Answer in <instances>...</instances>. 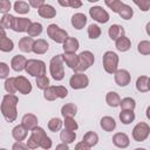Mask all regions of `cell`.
<instances>
[{"label": "cell", "mask_w": 150, "mask_h": 150, "mask_svg": "<svg viewBox=\"0 0 150 150\" xmlns=\"http://www.w3.org/2000/svg\"><path fill=\"white\" fill-rule=\"evenodd\" d=\"M114 79L117 86L120 87H125L130 83L131 81V75L127 69H118L114 73Z\"/></svg>", "instance_id": "obj_12"}, {"label": "cell", "mask_w": 150, "mask_h": 150, "mask_svg": "<svg viewBox=\"0 0 150 150\" xmlns=\"http://www.w3.org/2000/svg\"><path fill=\"white\" fill-rule=\"evenodd\" d=\"M14 18L12 14L9 13H5L2 15V18L0 19V25L5 28V29H12L13 27V22H14Z\"/></svg>", "instance_id": "obj_39"}, {"label": "cell", "mask_w": 150, "mask_h": 150, "mask_svg": "<svg viewBox=\"0 0 150 150\" xmlns=\"http://www.w3.org/2000/svg\"><path fill=\"white\" fill-rule=\"evenodd\" d=\"M117 14H118L122 19H124V20H130V19L132 18V15H134V9H132L129 5L123 4V5L120 7V9L117 11Z\"/></svg>", "instance_id": "obj_34"}, {"label": "cell", "mask_w": 150, "mask_h": 150, "mask_svg": "<svg viewBox=\"0 0 150 150\" xmlns=\"http://www.w3.org/2000/svg\"><path fill=\"white\" fill-rule=\"evenodd\" d=\"M124 33H125V32H124L123 26L117 25V23L111 25V26L109 27V29H108V35H109V38H110L111 40H116V39L121 38V36H123Z\"/></svg>", "instance_id": "obj_25"}, {"label": "cell", "mask_w": 150, "mask_h": 150, "mask_svg": "<svg viewBox=\"0 0 150 150\" xmlns=\"http://www.w3.org/2000/svg\"><path fill=\"white\" fill-rule=\"evenodd\" d=\"M62 48L64 53H76V50L80 48V42L76 38L67 36L62 42Z\"/></svg>", "instance_id": "obj_14"}, {"label": "cell", "mask_w": 150, "mask_h": 150, "mask_svg": "<svg viewBox=\"0 0 150 150\" xmlns=\"http://www.w3.org/2000/svg\"><path fill=\"white\" fill-rule=\"evenodd\" d=\"M30 131V136L28 137V139H27V142H26V144H27V146H28V149H36V148H39V145H40V141L43 138V136L45 135H47L46 134V131L43 130V128H41V127H34L32 130H29Z\"/></svg>", "instance_id": "obj_6"}, {"label": "cell", "mask_w": 150, "mask_h": 150, "mask_svg": "<svg viewBox=\"0 0 150 150\" xmlns=\"http://www.w3.org/2000/svg\"><path fill=\"white\" fill-rule=\"evenodd\" d=\"M26 63H27V59L23 55H14L11 60V67L13 70L15 71H22L26 68Z\"/></svg>", "instance_id": "obj_16"}, {"label": "cell", "mask_w": 150, "mask_h": 150, "mask_svg": "<svg viewBox=\"0 0 150 150\" xmlns=\"http://www.w3.org/2000/svg\"><path fill=\"white\" fill-rule=\"evenodd\" d=\"M82 142H84L89 148H93L98 143V135L95 131H88L83 135Z\"/></svg>", "instance_id": "obj_28"}, {"label": "cell", "mask_w": 150, "mask_h": 150, "mask_svg": "<svg viewBox=\"0 0 150 150\" xmlns=\"http://www.w3.org/2000/svg\"><path fill=\"white\" fill-rule=\"evenodd\" d=\"M38 117L34 115V114H30V112H28V114H25L23 116H22V120H21V124L29 131V130H32L34 127H36L38 125Z\"/></svg>", "instance_id": "obj_20"}, {"label": "cell", "mask_w": 150, "mask_h": 150, "mask_svg": "<svg viewBox=\"0 0 150 150\" xmlns=\"http://www.w3.org/2000/svg\"><path fill=\"white\" fill-rule=\"evenodd\" d=\"M15 88H16V91H19L22 95H28L33 89L30 81H28V79L21 75L15 77Z\"/></svg>", "instance_id": "obj_11"}, {"label": "cell", "mask_w": 150, "mask_h": 150, "mask_svg": "<svg viewBox=\"0 0 150 150\" xmlns=\"http://www.w3.org/2000/svg\"><path fill=\"white\" fill-rule=\"evenodd\" d=\"M104 4L114 12V13H117V11L120 9V7L123 5V2L121 0H104Z\"/></svg>", "instance_id": "obj_46"}, {"label": "cell", "mask_w": 150, "mask_h": 150, "mask_svg": "<svg viewBox=\"0 0 150 150\" xmlns=\"http://www.w3.org/2000/svg\"><path fill=\"white\" fill-rule=\"evenodd\" d=\"M118 117H120V121L123 124L127 125V124H130L131 122H134V120H135V112H134V110H121Z\"/></svg>", "instance_id": "obj_33"}, {"label": "cell", "mask_w": 150, "mask_h": 150, "mask_svg": "<svg viewBox=\"0 0 150 150\" xmlns=\"http://www.w3.org/2000/svg\"><path fill=\"white\" fill-rule=\"evenodd\" d=\"M48 49H49V45H48V42L45 39L34 40V43H33V47H32V52L34 54L42 55V54L47 53Z\"/></svg>", "instance_id": "obj_18"}, {"label": "cell", "mask_w": 150, "mask_h": 150, "mask_svg": "<svg viewBox=\"0 0 150 150\" xmlns=\"http://www.w3.org/2000/svg\"><path fill=\"white\" fill-rule=\"evenodd\" d=\"M5 90L7 94H15L16 93V88H15V77H7L5 81Z\"/></svg>", "instance_id": "obj_41"}, {"label": "cell", "mask_w": 150, "mask_h": 150, "mask_svg": "<svg viewBox=\"0 0 150 150\" xmlns=\"http://www.w3.org/2000/svg\"><path fill=\"white\" fill-rule=\"evenodd\" d=\"M26 73L30 76H41V75H46V63L42 60H36V59H29L27 60L26 63V68H25Z\"/></svg>", "instance_id": "obj_4"}, {"label": "cell", "mask_w": 150, "mask_h": 150, "mask_svg": "<svg viewBox=\"0 0 150 150\" xmlns=\"http://www.w3.org/2000/svg\"><path fill=\"white\" fill-rule=\"evenodd\" d=\"M18 103H19V98L14 94H6L2 97L0 104V111L4 118L9 123L14 122L18 117V109H16Z\"/></svg>", "instance_id": "obj_1"}, {"label": "cell", "mask_w": 150, "mask_h": 150, "mask_svg": "<svg viewBox=\"0 0 150 150\" xmlns=\"http://www.w3.org/2000/svg\"><path fill=\"white\" fill-rule=\"evenodd\" d=\"M28 4L33 8H39L40 6H42L45 4V0H28Z\"/></svg>", "instance_id": "obj_53"}, {"label": "cell", "mask_w": 150, "mask_h": 150, "mask_svg": "<svg viewBox=\"0 0 150 150\" xmlns=\"http://www.w3.org/2000/svg\"><path fill=\"white\" fill-rule=\"evenodd\" d=\"M34 43V39L32 36H23L19 40V49L23 53H30L32 52V47Z\"/></svg>", "instance_id": "obj_23"}, {"label": "cell", "mask_w": 150, "mask_h": 150, "mask_svg": "<svg viewBox=\"0 0 150 150\" xmlns=\"http://www.w3.org/2000/svg\"><path fill=\"white\" fill-rule=\"evenodd\" d=\"M122 110H135L136 108V101L132 97H124L121 100L120 105Z\"/></svg>", "instance_id": "obj_35"}, {"label": "cell", "mask_w": 150, "mask_h": 150, "mask_svg": "<svg viewBox=\"0 0 150 150\" xmlns=\"http://www.w3.org/2000/svg\"><path fill=\"white\" fill-rule=\"evenodd\" d=\"M105 102L109 107H112V108H116L120 105V102H121V97L120 95L116 93V91H109L107 95H105Z\"/></svg>", "instance_id": "obj_30"}, {"label": "cell", "mask_w": 150, "mask_h": 150, "mask_svg": "<svg viewBox=\"0 0 150 150\" xmlns=\"http://www.w3.org/2000/svg\"><path fill=\"white\" fill-rule=\"evenodd\" d=\"M4 34H6V29L0 25V35H4Z\"/></svg>", "instance_id": "obj_58"}, {"label": "cell", "mask_w": 150, "mask_h": 150, "mask_svg": "<svg viewBox=\"0 0 150 150\" xmlns=\"http://www.w3.org/2000/svg\"><path fill=\"white\" fill-rule=\"evenodd\" d=\"M12 149L13 150H27L28 146H27V144H23L21 141H16V143L13 144Z\"/></svg>", "instance_id": "obj_52"}, {"label": "cell", "mask_w": 150, "mask_h": 150, "mask_svg": "<svg viewBox=\"0 0 150 150\" xmlns=\"http://www.w3.org/2000/svg\"><path fill=\"white\" fill-rule=\"evenodd\" d=\"M47 35L56 43H62L66 38L68 36L67 30L62 29L61 27H59L56 23H50L47 27Z\"/></svg>", "instance_id": "obj_7"}, {"label": "cell", "mask_w": 150, "mask_h": 150, "mask_svg": "<svg viewBox=\"0 0 150 150\" xmlns=\"http://www.w3.org/2000/svg\"><path fill=\"white\" fill-rule=\"evenodd\" d=\"M63 63H66L70 69H74L76 63H77V55L76 53H64L62 54Z\"/></svg>", "instance_id": "obj_31"}, {"label": "cell", "mask_w": 150, "mask_h": 150, "mask_svg": "<svg viewBox=\"0 0 150 150\" xmlns=\"http://www.w3.org/2000/svg\"><path fill=\"white\" fill-rule=\"evenodd\" d=\"M87 16L83 14V13H75L73 16H71V26L75 28V29H82L84 28V26L87 25Z\"/></svg>", "instance_id": "obj_19"}, {"label": "cell", "mask_w": 150, "mask_h": 150, "mask_svg": "<svg viewBox=\"0 0 150 150\" xmlns=\"http://www.w3.org/2000/svg\"><path fill=\"white\" fill-rule=\"evenodd\" d=\"M118 55L111 50H108L103 54L102 57V63H103V68L108 74H114L117 68H118Z\"/></svg>", "instance_id": "obj_5"}, {"label": "cell", "mask_w": 150, "mask_h": 150, "mask_svg": "<svg viewBox=\"0 0 150 150\" xmlns=\"http://www.w3.org/2000/svg\"><path fill=\"white\" fill-rule=\"evenodd\" d=\"M63 125H64V129L73 130V131H76L77 128H79V124H77V122L74 120V117H64Z\"/></svg>", "instance_id": "obj_44"}, {"label": "cell", "mask_w": 150, "mask_h": 150, "mask_svg": "<svg viewBox=\"0 0 150 150\" xmlns=\"http://www.w3.org/2000/svg\"><path fill=\"white\" fill-rule=\"evenodd\" d=\"M75 149H76V150H89L90 148H89L84 142L81 141V142H79V143L75 145Z\"/></svg>", "instance_id": "obj_55"}, {"label": "cell", "mask_w": 150, "mask_h": 150, "mask_svg": "<svg viewBox=\"0 0 150 150\" xmlns=\"http://www.w3.org/2000/svg\"><path fill=\"white\" fill-rule=\"evenodd\" d=\"M12 136L15 141H25L28 136V130L22 125V124H18L13 128L12 130Z\"/></svg>", "instance_id": "obj_21"}, {"label": "cell", "mask_w": 150, "mask_h": 150, "mask_svg": "<svg viewBox=\"0 0 150 150\" xmlns=\"http://www.w3.org/2000/svg\"><path fill=\"white\" fill-rule=\"evenodd\" d=\"M52 139H50V137H48L47 135H45L43 136V138L40 141V148H42V149H45V150H48V149H50L52 148Z\"/></svg>", "instance_id": "obj_50"}, {"label": "cell", "mask_w": 150, "mask_h": 150, "mask_svg": "<svg viewBox=\"0 0 150 150\" xmlns=\"http://www.w3.org/2000/svg\"><path fill=\"white\" fill-rule=\"evenodd\" d=\"M57 2L62 7H69V0H57Z\"/></svg>", "instance_id": "obj_57"}, {"label": "cell", "mask_w": 150, "mask_h": 150, "mask_svg": "<svg viewBox=\"0 0 150 150\" xmlns=\"http://www.w3.org/2000/svg\"><path fill=\"white\" fill-rule=\"evenodd\" d=\"M101 33H102V30L97 25H95V23L89 25V27H88V36H89V39L95 40V39L100 38Z\"/></svg>", "instance_id": "obj_40"}, {"label": "cell", "mask_w": 150, "mask_h": 150, "mask_svg": "<svg viewBox=\"0 0 150 150\" xmlns=\"http://www.w3.org/2000/svg\"><path fill=\"white\" fill-rule=\"evenodd\" d=\"M9 76V66L6 62H0V79H7Z\"/></svg>", "instance_id": "obj_49"}, {"label": "cell", "mask_w": 150, "mask_h": 150, "mask_svg": "<svg viewBox=\"0 0 150 150\" xmlns=\"http://www.w3.org/2000/svg\"><path fill=\"white\" fill-rule=\"evenodd\" d=\"M13 7H14V11L16 13H19V14H27L29 12V8H30L29 4L26 2V1H22V0L15 1V4H14Z\"/></svg>", "instance_id": "obj_37"}, {"label": "cell", "mask_w": 150, "mask_h": 150, "mask_svg": "<svg viewBox=\"0 0 150 150\" xmlns=\"http://www.w3.org/2000/svg\"><path fill=\"white\" fill-rule=\"evenodd\" d=\"M49 73L55 81H61L64 77V66L62 54H57L50 59L49 62Z\"/></svg>", "instance_id": "obj_2"}, {"label": "cell", "mask_w": 150, "mask_h": 150, "mask_svg": "<svg viewBox=\"0 0 150 150\" xmlns=\"http://www.w3.org/2000/svg\"><path fill=\"white\" fill-rule=\"evenodd\" d=\"M136 89L139 93H148L150 90V79H149V76L142 75V76L137 77V80H136Z\"/></svg>", "instance_id": "obj_22"}, {"label": "cell", "mask_w": 150, "mask_h": 150, "mask_svg": "<svg viewBox=\"0 0 150 150\" xmlns=\"http://www.w3.org/2000/svg\"><path fill=\"white\" fill-rule=\"evenodd\" d=\"M14 48V42L6 34L0 35V50L4 53H9Z\"/></svg>", "instance_id": "obj_27"}, {"label": "cell", "mask_w": 150, "mask_h": 150, "mask_svg": "<svg viewBox=\"0 0 150 150\" xmlns=\"http://www.w3.org/2000/svg\"><path fill=\"white\" fill-rule=\"evenodd\" d=\"M12 8V4L9 0H0V13H8Z\"/></svg>", "instance_id": "obj_51"}, {"label": "cell", "mask_w": 150, "mask_h": 150, "mask_svg": "<svg viewBox=\"0 0 150 150\" xmlns=\"http://www.w3.org/2000/svg\"><path fill=\"white\" fill-rule=\"evenodd\" d=\"M42 25L40 22H32L27 29V33L29 36L32 38H35V36H39L41 33H42Z\"/></svg>", "instance_id": "obj_38"}, {"label": "cell", "mask_w": 150, "mask_h": 150, "mask_svg": "<svg viewBox=\"0 0 150 150\" xmlns=\"http://www.w3.org/2000/svg\"><path fill=\"white\" fill-rule=\"evenodd\" d=\"M100 125H101V128H102L104 131H107V132L114 131L115 128H116V121H115L114 117H111V116H103V117L101 118V121H100Z\"/></svg>", "instance_id": "obj_24"}, {"label": "cell", "mask_w": 150, "mask_h": 150, "mask_svg": "<svg viewBox=\"0 0 150 150\" xmlns=\"http://www.w3.org/2000/svg\"><path fill=\"white\" fill-rule=\"evenodd\" d=\"M95 62V56L90 50H83L77 55V63L73 69L75 73H84Z\"/></svg>", "instance_id": "obj_3"}, {"label": "cell", "mask_w": 150, "mask_h": 150, "mask_svg": "<svg viewBox=\"0 0 150 150\" xmlns=\"http://www.w3.org/2000/svg\"><path fill=\"white\" fill-rule=\"evenodd\" d=\"M30 23L32 21L28 18H14L12 29L16 33H23V32H27Z\"/></svg>", "instance_id": "obj_13"}, {"label": "cell", "mask_w": 150, "mask_h": 150, "mask_svg": "<svg viewBox=\"0 0 150 150\" xmlns=\"http://www.w3.org/2000/svg\"><path fill=\"white\" fill-rule=\"evenodd\" d=\"M43 97H45V100L50 101V102L52 101H55L57 98V96H56V94H55V91L53 89V86H49V87H47L43 90Z\"/></svg>", "instance_id": "obj_45"}, {"label": "cell", "mask_w": 150, "mask_h": 150, "mask_svg": "<svg viewBox=\"0 0 150 150\" xmlns=\"http://www.w3.org/2000/svg\"><path fill=\"white\" fill-rule=\"evenodd\" d=\"M68 148H69L68 144L67 143H63V142L61 144H57L56 145V150H68Z\"/></svg>", "instance_id": "obj_56"}, {"label": "cell", "mask_w": 150, "mask_h": 150, "mask_svg": "<svg viewBox=\"0 0 150 150\" xmlns=\"http://www.w3.org/2000/svg\"><path fill=\"white\" fill-rule=\"evenodd\" d=\"M35 83H36L38 88H39V89H42V90H45L47 87L50 86V83H49V79H48L46 75L36 76V79H35Z\"/></svg>", "instance_id": "obj_42"}, {"label": "cell", "mask_w": 150, "mask_h": 150, "mask_svg": "<svg viewBox=\"0 0 150 150\" xmlns=\"http://www.w3.org/2000/svg\"><path fill=\"white\" fill-rule=\"evenodd\" d=\"M132 138L136 142H143L145 141L150 135V127L145 122L137 123L132 129Z\"/></svg>", "instance_id": "obj_8"}, {"label": "cell", "mask_w": 150, "mask_h": 150, "mask_svg": "<svg viewBox=\"0 0 150 150\" xmlns=\"http://www.w3.org/2000/svg\"><path fill=\"white\" fill-rule=\"evenodd\" d=\"M62 125H63V121H62L61 118H59V117H53V118H50L49 122H48V124H47L48 129H49L52 132L60 131L61 128H62Z\"/></svg>", "instance_id": "obj_36"}, {"label": "cell", "mask_w": 150, "mask_h": 150, "mask_svg": "<svg viewBox=\"0 0 150 150\" xmlns=\"http://www.w3.org/2000/svg\"><path fill=\"white\" fill-rule=\"evenodd\" d=\"M132 1L143 12H146L150 8V0H132Z\"/></svg>", "instance_id": "obj_48"}, {"label": "cell", "mask_w": 150, "mask_h": 150, "mask_svg": "<svg viewBox=\"0 0 150 150\" xmlns=\"http://www.w3.org/2000/svg\"><path fill=\"white\" fill-rule=\"evenodd\" d=\"M60 139H61L63 143L70 144V143H73V142L76 139V132L73 131V130L63 129V130L60 132Z\"/></svg>", "instance_id": "obj_32"}, {"label": "cell", "mask_w": 150, "mask_h": 150, "mask_svg": "<svg viewBox=\"0 0 150 150\" xmlns=\"http://www.w3.org/2000/svg\"><path fill=\"white\" fill-rule=\"evenodd\" d=\"M87 1H88V2H97L98 0H87Z\"/></svg>", "instance_id": "obj_59"}, {"label": "cell", "mask_w": 150, "mask_h": 150, "mask_svg": "<svg viewBox=\"0 0 150 150\" xmlns=\"http://www.w3.org/2000/svg\"><path fill=\"white\" fill-rule=\"evenodd\" d=\"M53 89H54L57 98H64L68 96V89L63 86H53Z\"/></svg>", "instance_id": "obj_47"}, {"label": "cell", "mask_w": 150, "mask_h": 150, "mask_svg": "<svg viewBox=\"0 0 150 150\" xmlns=\"http://www.w3.org/2000/svg\"><path fill=\"white\" fill-rule=\"evenodd\" d=\"M115 47L120 52H127L131 47V41H130L129 38H127L125 35H123V36H121V38H118V39L115 40Z\"/></svg>", "instance_id": "obj_26"}, {"label": "cell", "mask_w": 150, "mask_h": 150, "mask_svg": "<svg viewBox=\"0 0 150 150\" xmlns=\"http://www.w3.org/2000/svg\"><path fill=\"white\" fill-rule=\"evenodd\" d=\"M82 6V1L81 0H69V7L71 8H80Z\"/></svg>", "instance_id": "obj_54"}, {"label": "cell", "mask_w": 150, "mask_h": 150, "mask_svg": "<svg viewBox=\"0 0 150 150\" xmlns=\"http://www.w3.org/2000/svg\"><path fill=\"white\" fill-rule=\"evenodd\" d=\"M112 143H114V145L117 146V148L125 149V148L129 146L130 139H129V136H128L125 132H116V134L112 136Z\"/></svg>", "instance_id": "obj_15"}, {"label": "cell", "mask_w": 150, "mask_h": 150, "mask_svg": "<svg viewBox=\"0 0 150 150\" xmlns=\"http://www.w3.org/2000/svg\"><path fill=\"white\" fill-rule=\"evenodd\" d=\"M77 112V107L75 103H66L61 108V115L63 117H74Z\"/></svg>", "instance_id": "obj_29"}, {"label": "cell", "mask_w": 150, "mask_h": 150, "mask_svg": "<svg viewBox=\"0 0 150 150\" xmlns=\"http://www.w3.org/2000/svg\"><path fill=\"white\" fill-rule=\"evenodd\" d=\"M38 14L43 19H53L56 16V9L48 4H43L38 8Z\"/></svg>", "instance_id": "obj_17"}, {"label": "cell", "mask_w": 150, "mask_h": 150, "mask_svg": "<svg viewBox=\"0 0 150 150\" xmlns=\"http://www.w3.org/2000/svg\"><path fill=\"white\" fill-rule=\"evenodd\" d=\"M89 15L98 23H107L109 21V13L101 6H93L89 8Z\"/></svg>", "instance_id": "obj_10"}, {"label": "cell", "mask_w": 150, "mask_h": 150, "mask_svg": "<svg viewBox=\"0 0 150 150\" xmlns=\"http://www.w3.org/2000/svg\"><path fill=\"white\" fill-rule=\"evenodd\" d=\"M69 84L74 90L84 89L89 84V77L84 73H74L69 79Z\"/></svg>", "instance_id": "obj_9"}, {"label": "cell", "mask_w": 150, "mask_h": 150, "mask_svg": "<svg viewBox=\"0 0 150 150\" xmlns=\"http://www.w3.org/2000/svg\"><path fill=\"white\" fill-rule=\"evenodd\" d=\"M137 50L142 55H149L150 54V41H148V40L141 41L137 46Z\"/></svg>", "instance_id": "obj_43"}]
</instances>
